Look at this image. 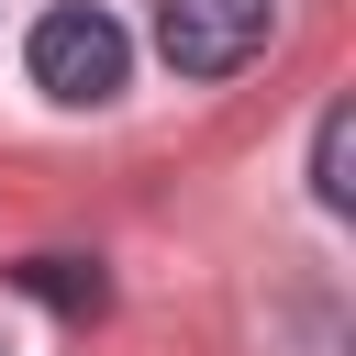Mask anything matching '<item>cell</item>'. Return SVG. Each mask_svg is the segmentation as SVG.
<instances>
[{
    "label": "cell",
    "instance_id": "7a4b0ae2",
    "mask_svg": "<svg viewBox=\"0 0 356 356\" xmlns=\"http://www.w3.org/2000/svg\"><path fill=\"white\" fill-rule=\"evenodd\" d=\"M278 33V0H156V56L178 78H234Z\"/></svg>",
    "mask_w": 356,
    "mask_h": 356
},
{
    "label": "cell",
    "instance_id": "277c9868",
    "mask_svg": "<svg viewBox=\"0 0 356 356\" xmlns=\"http://www.w3.org/2000/svg\"><path fill=\"white\" fill-rule=\"evenodd\" d=\"M312 200H323V211L356 200V111H345V100L312 122Z\"/></svg>",
    "mask_w": 356,
    "mask_h": 356
},
{
    "label": "cell",
    "instance_id": "6da1fadb",
    "mask_svg": "<svg viewBox=\"0 0 356 356\" xmlns=\"http://www.w3.org/2000/svg\"><path fill=\"white\" fill-rule=\"evenodd\" d=\"M22 56H33V89H44V100H67V111H89V100H111V89H122V67H134V44H122V22H111V11H89V0H67V11H44Z\"/></svg>",
    "mask_w": 356,
    "mask_h": 356
},
{
    "label": "cell",
    "instance_id": "3957f363",
    "mask_svg": "<svg viewBox=\"0 0 356 356\" xmlns=\"http://www.w3.org/2000/svg\"><path fill=\"white\" fill-rule=\"evenodd\" d=\"M11 278H22L44 312H67V323H100V312H111V278H100V256H22Z\"/></svg>",
    "mask_w": 356,
    "mask_h": 356
},
{
    "label": "cell",
    "instance_id": "5b68a950",
    "mask_svg": "<svg viewBox=\"0 0 356 356\" xmlns=\"http://www.w3.org/2000/svg\"><path fill=\"white\" fill-rule=\"evenodd\" d=\"M0 356H11V345H0Z\"/></svg>",
    "mask_w": 356,
    "mask_h": 356
}]
</instances>
